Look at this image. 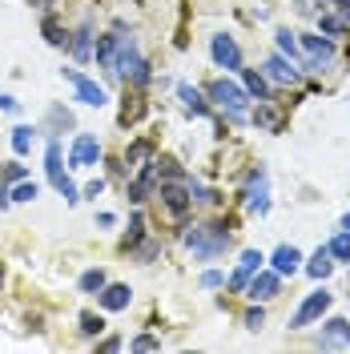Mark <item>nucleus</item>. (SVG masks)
Wrapping results in <instances>:
<instances>
[{
  "label": "nucleus",
  "instance_id": "28",
  "mask_svg": "<svg viewBox=\"0 0 350 354\" xmlns=\"http://www.w3.org/2000/svg\"><path fill=\"white\" fill-rule=\"evenodd\" d=\"M8 194H12V201H33L37 194H41V185H37V181H28V177H21V181H12V185H8Z\"/></svg>",
  "mask_w": 350,
  "mask_h": 354
},
{
  "label": "nucleus",
  "instance_id": "38",
  "mask_svg": "<svg viewBox=\"0 0 350 354\" xmlns=\"http://www.w3.org/2000/svg\"><path fill=\"white\" fill-rule=\"evenodd\" d=\"M190 198L201 201V205H214V201H218V194H214V189H201V185H190Z\"/></svg>",
  "mask_w": 350,
  "mask_h": 354
},
{
  "label": "nucleus",
  "instance_id": "11",
  "mask_svg": "<svg viewBox=\"0 0 350 354\" xmlns=\"http://www.w3.org/2000/svg\"><path fill=\"white\" fill-rule=\"evenodd\" d=\"M246 205H250V214H258V218L270 214V177H266V169H254V174H250Z\"/></svg>",
  "mask_w": 350,
  "mask_h": 354
},
{
  "label": "nucleus",
  "instance_id": "27",
  "mask_svg": "<svg viewBox=\"0 0 350 354\" xmlns=\"http://www.w3.org/2000/svg\"><path fill=\"white\" fill-rule=\"evenodd\" d=\"M318 32H322V37H330V41H338V37L347 32V21H342V17H330V12H322V17H318Z\"/></svg>",
  "mask_w": 350,
  "mask_h": 354
},
{
  "label": "nucleus",
  "instance_id": "6",
  "mask_svg": "<svg viewBox=\"0 0 350 354\" xmlns=\"http://www.w3.org/2000/svg\"><path fill=\"white\" fill-rule=\"evenodd\" d=\"M157 198H161L165 214H169L174 221H185V214L194 209V198H190V185H185V181H161Z\"/></svg>",
  "mask_w": 350,
  "mask_h": 354
},
{
  "label": "nucleus",
  "instance_id": "42",
  "mask_svg": "<svg viewBox=\"0 0 350 354\" xmlns=\"http://www.w3.org/2000/svg\"><path fill=\"white\" fill-rule=\"evenodd\" d=\"M101 189H105V181H101V177H93V181H89V185L81 189V194H85V198H97Z\"/></svg>",
  "mask_w": 350,
  "mask_h": 354
},
{
  "label": "nucleus",
  "instance_id": "19",
  "mask_svg": "<svg viewBox=\"0 0 350 354\" xmlns=\"http://www.w3.org/2000/svg\"><path fill=\"white\" fill-rule=\"evenodd\" d=\"M241 85H246V93H250V101H274V88H270V81H266V73H258V68L241 65Z\"/></svg>",
  "mask_w": 350,
  "mask_h": 354
},
{
  "label": "nucleus",
  "instance_id": "8",
  "mask_svg": "<svg viewBox=\"0 0 350 354\" xmlns=\"http://www.w3.org/2000/svg\"><path fill=\"white\" fill-rule=\"evenodd\" d=\"M210 57H214V65L225 68V73H241V48H238L234 37H225V32L210 37Z\"/></svg>",
  "mask_w": 350,
  "mask_h": 354
},
{
  "label": "nucleus",
  "instance_id": "9",
  "mask_svg": "<svg viewBox=\"0 0 350 354\" xmlns=\"http://www.w3.org/2000/svg\"><path fill=\"white\" fill-rule=\"evenodd\" d=\"M298 44L310 53L306 68H314V73H318V68H326L330 61H334V41H330V37H322V32H302V37H298Z\"/></svg>",
  "mask_w": 350,
  "mask_h": 354
},
{
  "label": "nucleus",
  "instance_id": "49",
  "mask_svg": "<svg viewBox=\"0 0 350 354\" xmlns=\"http://www.w3.org/2000/svg\"><path fill=\"white\" fill-rule=\"evenodd\" d=\"M347 218H350V214H347Z\"/></svg>",
  "mask_w": 350,
  "mask_h": 354
},
{
  "label": "nucleus",
  "instance_id": "36",
  "mask_svg": "<svg viewBox=\"0 0 350 354\" xmlns=\"http://www.w3.org/2000/svg\"><path fill=\"white\" fill-rule=\"evenodd\" d=\"M21 177H24V165H21V161H8V165L0 169V181H8V185H12V181H21Z\"/></svg>",
  "mask_w": 350,
  "mask_h": 354
},
{
  "label": "nucleus",
  "instance_id": "14",
  "mask_svg": "<svg viewBox=\"0 0 350 354\" xmlns=\"http://www.w3.org/2000/svg\"><path fill=\"white\" fill-rule=\"evenodd\" d=\"M97 302H101V310H109V314H117V310H129L133 290L125 286V282H105V286H101V294H97Z\"/></svg>",
  "mask_w": 350,
  "mask_h": 354
},
{
  "label": "nucleus",
  "instance_id": "47",
  "mask_svg": "<svg viewBox=\"0 0 350 354\" xmlns=\"http://www.w3.org/2000/svg\"><path fill=\"white\" fill-rule=\"evenodd\" d=\"M318 4H330V0H318Z\"/></svg>",
  "mask_w": 350,
  "mask_h": 354
},
{
  "label": "nucleus",
  "instance_id": "46",
  "mask_svg": "<svg viewBox=\"0 0 350 354\" xmlns=\"http://www.w3.org/2000/svg\"><path fill=\"white\" fill-rule=\"evenodd\" d=\"M342 230H350V218H342Z\"/></svg>",
  "mask_w": 350,
  "mask_h": 354
},
{
  "label": "nucleus",
  "instance_id": "10",
  "mask_svg": "<svg viewBox=\"0 0 350 354\" xmlns=\"http://www.w3.org/2000/svg\"><path fill=\"white\" fill-rule=\"evenodd\" d=\"M262 73H266V81H270V85H282V88H290V85H298V81H302V68L294 65L290 57H282V53H274V57L266 61Z\"/></svg>",
  "mask_w": 350,
  "mask_h": 354
},
{
  "label": "nucleus",
  "instance_id": "23",
  "mask_svg": "<svg viewBox=\"0 0 350 354\" xmlns=\"http://www.w3.org/2000/svg\"><path fill=\"white\" fill-rule=\"evenodd\" d=\"M177 97H181V105H185V109L194 113V117H205V113H210L205 97H201V93H197L194 85H177Z\"/></svg>",
  "mask_w": 350,
  "mask_h": 354
},
{
  "label": "nucleus",
  "instance_id": "45",
  "mask_svg": "<svg viewBox=\"0 0 350 354\" xmlns=\"http://www.w3.org/2000/svg\"><path fill=\"white\" fill-rule=\"evenodd\" d=\"M97 225H105V230H109V225H117V218H113V214H97Z\"/></svg>",
  "mask_w": 350,
  "mask_h": 354
},
{
  "label": "nucleus",
  "instance_id": "37",
  "mask_svg": "<svg viewBox=\"0 0 350 354\" xmlns=\"http://www.w3.org/2000/svg\"><path fill=\"white\" fill-rule=\"evenodd\" d=\"M201 286H205V290L225 286V274H221V270H205V274H201Z\"/></svg>",
  "mask_w": 350,
  "mask_h": 354
},
{
  "label": "nucleus",
  "instance_id": "25",
  "mask_svg": "<svg viewBox=\"0 0 350 354\" xmlns=\"http://www.w3.org/2000/svg\"><path fill=\"white\" fill-rule=\"evenodd\" d=\"M105 282H109V278H105V270H85V274L77 278V290H81V294H101Z\"/></svg>",
  "mask_w": 350,
  "mask_h": 354
},
{
  "label": "nucleus",
  "instance_id": "34",
  "mask_svg": "<svg viewBox=\"0 0 350 354\" xmlns=\"http://www.w3.org/2000/svg\"><path fill=\"white\" fill-rule=\"evenodd\" d=\"M48 125H57V129H73V113L57 105V109L48 113Z\"/></svg>",
  "mask_w": 350,
  "mask_h": 354
},
{
  "label": "nucleus",
  "instance_id": "18",
  "mask_svg": "<svg viewBox=\"0 0 350 354\" xmlns=\"http://www.w3.org/2000/svg\"><path fill=\"white\" fill-rule=\"evenodd\" d=\"M318 346H322V351H330V346H350V322L347 318H326Z\"/></svg>",
  "mask_w": 350,
  "mask_h": 354
},
{
  "label": "nucleus",
  "instance_id": "22",
  "mask_svg": "<svg viewBox=\"0 0 350 354\" xmlns=\"http://www.w3.org/2000/svg\"><path fill=\"white\" fill-rule=\"evenodd\" d=\"M68 53L77 57V61H89V53H93V28L81 24L77 32H73V41H68Z\"/></svg>",
  "mask_w": 350,
  "mask_h": 354
},
{
  "label": "nucleus",
  "instance_id": "21",
  "mask_svg": "<svg viewBox=\"0 0 350 354\" xmlns=\"http://www.w3.org/2000/svg\"><path fill=\"white\" fill-rule=\"evenodd\" d=\"M302 270H306L310 278H314V282H326L330 278V270H334V258H330V250L326 245H318V250H314V254H310V258H302Z\"/></svg>",
  "mask_w": 350,
  "mask_h": 354
},
{
  "label": "nucleus",
  "instance_id": "35",
  "mask_svg": "<svg viewBox=\"0 0 350 354\" xmlns=\"http://www.w3.org/2000/svg\"><path fill=\"white\" fill-rule=\"evenodd\" d=\"M101 330H105V322H101L97 314H81V334L93 338V334H101Z\"/></svg>",
  "mask_w": 350,
  "mask_h": 354
},
{
  "label": "nucleus",
  "instance_id": "2",
  "mask_svg": "<svg viewBox=\"0 0 350 354\" xmlns=\"http://www.w3.org/2000/svg\"><path fill=\"white\" fill-rule=\"evenodd\" d=\"M205 97L218 105L234 125H241V121H250V93H246V85H234V81H225V77H218V81H210L205 85Z\"/></svg>",
  "mask_w": 350,
  "mask_h": 354
},
{
  "label": "nucleus",
  "instance_id": "30",
  "mask_svg": "<svg viewBox=\"0 0 350 354\" xmlns=\"http://www.w3.org/2000/svg\"><path fill=\"white\" fill-rule=\"evenodd\" d=\"M12 149H17V157H24L33 149V129H28V125H17V129H12Z\"/></svg>",
  "mask_w": 350,
  "mask_h": 354
},
{
  "label": "nucleus",
  "instance_id": "41",
  "mask_svg": "<svg viewBox=\"0 0 350 354\" xmlns=\"http://www.w3.org/2000/svg\"><path fill=\"white\" fill-rule=\"evenodd\" d=\"M137 258H141V262H154L157 258V242H145L141 250H137Z\"/></svg>",
  "mask_w": 350,
  "mask_h": 354
},
{
  "label": "nucleus",
  "instance_id": "16",
  "mask_svg": "<svg viewBox=\"0 0 350 354\" xmlns=\"http://www.w3.org/2000/svg\"><path fill=\"white\" fill-rule=\"evenodd\" d=\"M154 181H157V161L149 157V161H141V174L133 177V185H129V194H125V198H129L133 205H141V201L149 198V189H154Z\"/></svg>",
  "mask_w": 350,
  "mask_h": 354
},
{
  "label": "nucleus",
  "instance_id": "5",
  "mask_svg": "<svg viewBox=\"0 0 350 354\" xmlns=\"http://www.w3.org/2000/svg\"><path fill=\"white\" fill-rule=\"evenodd\" d=\"M330 302H334V294H330L326 286L310 290L306 298H302V306L294 310V318H290V330H306L314 322H322V314L330 310Z\"/></svg>",
  "mask_w": 350,
  "mask_h": 354
},
{
  "label": "nucleus",
  "instance_id": "40",
  "mask_svg": "<svg viewBox=\"0 0 350 354\" xmlns=\"http://www.w3.org/2000/svg\"><path fill=\"white\" fill-rule=\"evenodd\" d=\"M0 109H4V113H21V101H17V97H8V93H0Z\"/></svg>",
  "mask_w": 350,
  "mask_h": 354
},
{
  "label": "nucleus",
  "instance_id": "4",
  "mask_svg": "<svg viewBox=\"0 0 350 354\" xmlns=\"http://www.w3.org/2000/svg\"><path fill=\"white\" fill-rule=\"evenodd\" d=\"M44 174H48V185L68 201V205H77L81 201V189L73 185V177L65 174V161H61V141H48V149H44Z\"/></svg>",
  "mask_w": 350,
  "mask_h": 354
},
{
  "label": "nucleus",
  "instance_id": "17",
  "mask_svg": "<svg viewBox=\"0 0 350 354\" xmlns=\"http://www.w3.org/2000/svg\"><path fill=\"white\" fill-rule=\"evenodd\" d=\"M262 262H266V258L258 254V250H246V254L238 258V270H234V278H230V290H246V282H250V278L262 270Z\"/></svg>",
  "mask_w": 350,
  "mask_h": 354
},
{
  "label": "nucleus",
  "instance_id": "39",
  "mask_svg": "<svg viewBox=\"0 0 350 354\" xmlns=\"http://www.w3.org/2000/svg\"><path fill=\"white\" fill-rule=\"evenodd\" d=\"M157 346H161V342L149 338V334H141V338H133V342H129V351H157Z\"/></svg>",
  "mask_w": 350,
  "mask_h": 354
},
{
  "label": "nucleus",
  "instance_id": "24",
  "mask_svg": "<svg viewBox=\"0 0 350 354\" xmlns=\"http://www.w3.org/2000/svg\"><path fill=\"white\" fill-rule=\"evenodd\" d=\"M274 41H278V53H282V57H290L294 65L302 61V44L294 41V32H290V28H278V32H274Z\"/></svg>",
  "mask_w": 350,
  "mask_h": 354
},
{
  "label": "nucleus",
  "instance_id": "26",
  "mask_svg": "<svg viewBox=\"0 0 350 354\" xmlns=\"http://www.w3.org/2000/svg\"><path fill=\"white\" fill-rule=\"evenodd\" d=\"M326 250H330V258H334V262H350V230L334 234V238L326 242Z\"/></svg>",
  "mask_w": 350,
  "mask_h": 354
},
{
  "label": "nucleus",
  "instance_id": "15",
  "mask_svg": "<svg viewBox=\"0 0 350 354\" xmlns=\"http://www.w3.org/2000/svg\"><path fill=\"white\" fill-rule=\"evenodd\" d=\"M270 266H274V274L294 278V274L302 270V250H298V245H278V250L270 254Z\"/></svg>",
  "mask_w": 350,
  "mask_h": 354
},
{
  "label": "nucleus",
  "instance_id": "20",
  "mask_svg": "<svg viewBox=\"0 0 350 354\" xmlns=\"http://www.w3.org/2000/svg\"><path fill=\"white\" fill-rule=\"evenodd\" d=\"M97 65H101V73L109 81H117V28H113L109 37L97 41Z\"/></svg>",
  "mask_w": 350,
  "mask_h": 354
},
{
  "label": "nucleus",
  "instance_id": "1",
  "mask_svg": "<svg viewBox=\"0 0 350 354\" xmlns=\"http://www.w3.org/2000/svg\"><path fill=\"white\" fill-rule=\"evenodd\" d=\"M117 77H125L129 85H149V61L141 57V48H137V37L125 32L121 24H117Z\"/></svg>",
  "mask_w": 350,
  "mask_h": 354
},
{
  "label": "nucleus",
  "instance_id": "43",
  "mask_svg": "<svg viewBox=\"0 0 350 354\" xmlns=\"http://www.w3.org/2000/svg\"><path fill=\"white\" fill-rule=\"evenodd\" d=\"M330 4H334V8H338V17L350 24V0H330Z\"/></svg>",
  "mask_w": 350,
  "mask_h": 354
},
{
  "label": "nucleus",
  "instance_id": "29",
  "mask_svg": "<svg viewBox=\"0 0 350 354\" xmlns=\"http://www.w3.org/2000/svg\"><path fill=\"white\" fill-rule=\"evenodd\" d=\"M41 32H44V41H48V44H57V48H61V44L68 41V37H65V28L57 24V17H53V12H48V17L41 21Z\"/></svg>",
  "mask_w": 350,
  "mask_h": 354
},
{
  "label": "nucleus",
  "instance_id": "31",
  "mask_svg": "<svg viewBox=\"0 0 350 354\" xmlns=\"http://www.w3.org/2000/svg\"><path fill=\"white\" fill-rule=\"evenodd\" d=\"M141 230H145V221H141V214H133V218H129V234H125V242H121V245L133 250V245L141 242Z\"/></svg>",
  "mask_w": 350,
  "mask_h": 354
},
{
  "label": "nucleus",
  "instance_id": "12",
  "mask_svg": "<svg viewBox=\"0 0 350 354\" xmlns=\"http://www.w3.org/2000/svg\"><path fill=\"white\" fill-rule=\"evenodd\" d=\"M101 161V141L93 137V133H81L77 141H73V149H68V165L73 169H89V165H97Z\"/></svg>",
  "mask_w": 350,
  "mask_h": 354
},
{
  "label": "nucleus",
  "instance_id": "7",
  "mask_svg": "<svg viewBox=\"0 0 350 354\" xmlns=\"http://www.w3.org/2000/svg\"><path fill=\"white\" fill-rule=\"evenodd\" d=\"M61 77H65L68 85H73V93H77V101H85V105H93V109H101V105H109V93L97 85L93 77H85L81 68H61Z\"/></svg>",
  "mask_w": 350,
  "mask_h": 354
},
{
  "label": "nucleus",
  "instance_id": "32",
  "mask_svg": "<svg viewBox=\"0 0 350 354\" xmlns=\"http://www.w3.org/2000/svg\"><path fill=\"white\" fill-rule=\"evenodd\" d=\"M149 153H154V145L149 141H137L129 153H125V165H137V161H149Z\"/></svg>",
  "mask_w": 350,
  "mask_h": 354
},
{
  "label": "nucleus",
  "instance_id": "13",
  "mask_svg": "<svg viewBox=\"0 0 350 354\" xmlns=\"http://www.w3.org/2000/svg\"><path fill=\"white\" fill-rule=\"evenodd\" d=\"M278 290H282V274H274V270H258V274L246 282V294H250L254 302H270V298H278Z\"/></svg>",
  "mask_w": 350,
  "mask_h": 354
},
{
  "label": "nucleus",
  "instance_id": "33",
  "mask_svg": "<svg viewBox=\"0 0 350 354\" xmlns=\"http://www.w3.org/2000/svg\"><path fill=\"white\" fill-rule=\"evenodd\" d=\"M266 326V310L254 302V310H246V330H262Z\"/></svg>",
  "mask_w": 350,
  "mask_h": 354
},
{
  "label": "nucleus",
  "instance_id": "44",
  "mask_svg": "<svg viewBox=\"0 0 350 354\" xmlns=\"http://www.w3.org/2000/svg\"><path fill=\"white\" fill-rule=\"evenodd\" d=\"M12 205V194H8V181H0V209H8Z\"/></svg>",
  "mask_w": 350,
  "mask_h": 354
},
{
  "label": "nucleus",
  "instance_id": "48",
  "mask_svg": "<svg viewBox=\"0 0 350 354\" xmlns=\"http://www.w3.org/2000/svg\"><path fill=\"white\" fill-rule=\"evenodd\" d=\"M0 278H4V270H0Z\"/></svg>",
  "mask_w": 350,
  "mask_h": 354
},
{
  "label": "nucleus",
  "instance_id": "3",
  "mask_svg": "<svg viewBox=\"0 0 350 354\" xmlns=\"http://www.w3.org/2000/svg\"><path fill=\"white\" fill-rule=\"evenodd\" d=\"M185 245L194 250L197 262H214V258H221L230 250V225L225 221H218V225H194L185 234Z\"/></svg>",
  "mask_w": 350,
  "mask_h": 354
}]
</instances>
